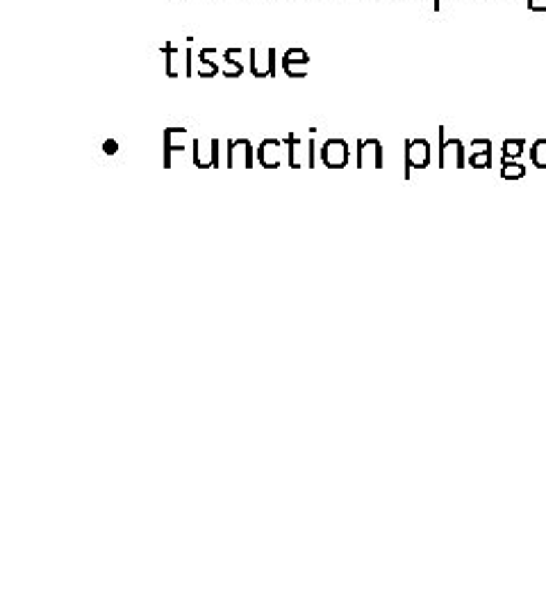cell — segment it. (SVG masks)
I'll use <instances>...</instances> for the list:
<instances>
[{
    "label": "cell",
    "instance_id": "3957f363",
    "mask_svg": "<svg viewBox=\"0 0 546 615\" xmlns=\"http://www.w3.org/2000/svg\"><path fill=\"white\" fill-rule=\"evenodd\" d=\"M251 73L255 78H269L275 73V48L253 46L251 48Z\"/></svg>",
    "mask_w": 546,
    "mask_h": 615
},
{
    "label": "cell",
    "instance_id": "2e32d148",
    "mask_svg": "<svg viewBox=\"0 0 546 615\" xmlns=\"http://www.w3.org/2000/svg\"><path fill=\"white\" fill-rule=\"evenodd\" d=\"M528 7L533 12H546V0H528Z\"/></svg>",
    "mask_w": 546,
    "mask_h": 615
},
{
    "label": "cell",
    "instance_id": "ba28073f",
    "mask_svg": "<svg viewBox=\"0 0 546 615\" xmlns=\"http://www.w3.org/2000/svg\"><path fill=\"white\" fill-rule=\"evenodd\" d=\"M187 137H189L187 128H167V130H164V167H167V169L174 167L171 155H174L176 151H185Z\"/></svg>",
    "mask_w": 546,
    "mask_h": 615
},
{
    "label": "cell",
    "instance_id": "9a60e30c",
    "mask_svg": "<svg viewBox=\"0 0 546 615\" xmlns=\"http://www.w3.org/2000/svg\"><path fill=\"white\" fill-rule=\"evenodd\" d=\"M103 153H105V155H116V153H118L116 139H105V142H103Z\"/></svg>",
    "mask_w": 546,
    "mask_h": 615
},
{
    "label": "cell",
    "instance_id": "6da1fadb",
    "mask_svg": "<svg viewBox=\"0 0 546 615\" xmlns=\"http://www.w3.org/2000/svg\"><path fill=\"white\" fill-rule=\"evenodd\" d=\"M258 162L264 169H278L282 165V160L287 158V142H280V139H264L258 146Z\"/></svg>",
    "mask_w": 546,
    "mask_h": 615
},
{
    "label": "cell",
    "instance_id": "8992f818",
    "mask_svg": "<svg viewBox=\"0 0 546 615\" xmlns=\"http://www.w3.org/2000/svg\"><path fill=\"white\" fill-rule=\"evenodd\" d=\"M357 167L380 169L383 167V146L378 139H360L357 142Z\"/></svg>",
    "mask_w": 546,
    "mask_h": 615
},
{
    "label": "cell",
    "instance_id": "8fae6325",
    "mask_svg": "<svg viewBox=\"0 0 546 615\" xmlns=\"http://www.w3.org/2000/svg\"><path fill=\"white\" fill-rule=\"evenodd\" d=\"M533 162L537 167H546V142L544 139H540L535 146H533Z\"/></svg>",
    "mask_w": 546,
    "mask_h": 615
},
{
    "label": "cell",
    "instance_id": "e0dca14e",
    "mask_svg": "<svg viewBox=\"0 0 546 615\" xmlns=\"http://www.w3.org/2000/svg\"><path fill=\"white\" fill-rule=\"evenodd\" d=\"M435 10H439V0H435Z\"/></svg>",
    "mask_w": 546,
    "mask_h": 615
},
{
    "label": "cell",
    "instance_id": "5bb4252c",
    "mask_svg": "<svg viewBox=\"0 0 546 615\" xmlns=\"http://www.w3.org/2000/svg\"><path fill=\"white\" fill-rule=\"evenodd\" d=\"M521 146H523V142H519V139H512V142L503 144V151H505V155H519Z\"/></svg>",
    "mask_w": 546,
    "mask_h": 615
},
{
    "label": "cell",
    "instance_id": "9c48e42d",
    "mask_svg": "<svg viewBox=\"0 0 546 615\" xmlns=\"http://www.w3.org/2000/svg\"><path fill=\"white\" fill-rule=\"evenodd\" d=\"M406 162H408V169L414 167V169H426L430 162V146L426 139H410L408 142V148H406Z\"/></svg>",
    "mask_w": 546,
    "mask_h": 615
},
{
    "label": "cell",
    "instance_id": "277c9868",
    "mask_svg": "<svg viewBox=\"0 0 546 615\" xmlns=\"http://www.w3.org/2000/svg\"><path fill=\"white\" fill-rule=\"evenodd\" d=\"M255 153H253V144L249 139H230L228 142V158H226V167L235 169V167H244V169H253V160Z\"/></svg>",
    "mask_w": 546,
    "mask_h": 615
},
{
    "label": "cell",
    "instance_id": "30bf717a",
    "mask_svg": "<svg viewBox=\"0 0 546 615\" xmlns=\"http://www.w3.org/2000/svg\"><path fill=\"white\" fill-rule=\"evenodd\" d=\"M235 55H239V48H228L226 55H223V62H226V64H223L221 73L226 78H239L244 73V66H242V62H239Z\"/></svg>",
    "mask_w": 546,
    "mask_h": 615
},
{
    "label": "cell",
    "instance_id": "7a4b0ae2",
    "mask_svg": "<svg viewBox=\"0 0 546 615\" xmlns=\"http://www.w3.org/2000/svg\"><path fill=\"white\" fill-rule=\"evenodd\" d=\"M193 165L198 169L219 167V139H191Z\"/></svg>",
    "mask_w": 546,
    "mask_h": 615
},
{
    "label": "cell",
    "instance_id": "7c38bea8",
    "mask_svg": "<svg viewBox=\"0 0 546 615\" xmlns=\"http://www.w3.org/2000/svg\"><path fill=\"white\" fill-rule=\"evenodd\" d=\"M471 167H476V169H485V167H490V148L487 151H478V153H471Z\"/></svg>",
    "mask_w": 546,
    "mask_h": 615
},
{
    "label": "cell",
    "instance_id": "52a82bcc",
    "mask_svg": "<svg viewBox=\"0 0 546 615\" xmlns=\"http://www.w3.org/2000/svg\"><path fill=\"white\" fill-rule=\"evenodd\" d=\"M308 64H310V55L303 48H289L282 55V69H285L289 78H305L308 76Z\"/></svg>",
    "mask_w": 546,
    "mask_h": 615
},
{
    "label": "cell",
    "instance_id": "4fadbf2b",
    "mask_svg": "<svg viewBox=\"0 0 546 615\" xmlns=\"http://www.w3.org/2000/svg\"><path fill=\"white\" fill-rule=\"evenodd\" d=\"M523 174H526V169H523L521 165H505L503 171H501V176L510 178V180H512V178H521Z\"/></svg>",
    "mask_w": 546,
    "mask_h": 615
},
{
    "label": "cell",
    "instance_id": "5b68a950",
    "mask_svg": "<svg viewBox=\"0 0 546 615\" xmlns=\"http://www.w3.org/2000/svg\"><path fill=\"white\" fill-rule=\"evenodd\" d=\"M321 162L328 169H344L348 165V144L344 139H328L321 146Z\"/></svg>",
    "mask_w": 546,
    "mask_h": 615
}]
</instances>
